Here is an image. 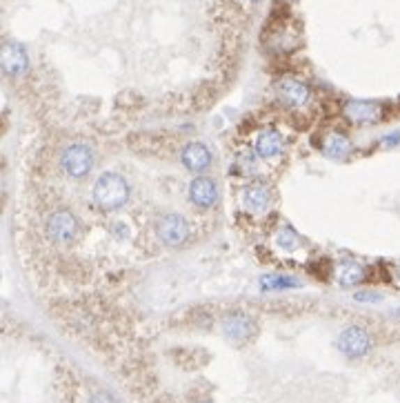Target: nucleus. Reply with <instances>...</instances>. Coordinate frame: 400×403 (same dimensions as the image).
<instances>
[{"mask_svg":"<svg viewBox=\"0 0 400 403\" xmlns=\"http://www.w3.org/2000/svg\"><path fill=\"white\" fill-rule=\"evenodd\" d=\"M93 200L105 212H116L129 200V185L121 174L105 172L93 185Z\"/></svg>","mask_w":400,"mask_h":403,"instance_id":"obj_1","label":"nucleus"},{"mask_svg":"<svg viewBox=\"0 0 400 403\" xmlns=\"http://www.w3.org/2000/svg\"><path fill=\"white\" fill-rule=\"evenodd\" d=\"M63 170L74 176V179H82L91 168H93V152L89 145L74 143L63 152Z\"/></svg>","mask_w":400,"mask_h":403,"instance_id":"obj_2","label":"nucleus"},{"mask_svg":"<svg viewBox=\"0 0 400 403\" xmlns=\"http://www.w3.org/2000/svg\"><path fill=\"white\" fill-rule=\"evenodd\" d=\"M156 232H158V239L164 245L178 247L190 239V223H187L180 214H167L158 221Z\"/></svg>","mask_w":400,"mask_h":403,"instance_id":"obj_3","label":"nucleus"},{"mask_svg":"<svg viewBox=\"0 0 400 403\" xmlns=\"http://www.w3.org/2000/svg\"><path fill=\"white\" fill-rule=\"evenodd\" d=\"M47 234L56 243H72L78 236V221L72 212H54L47 221Z\"/></svg>","mask_w":400,"mask_h":403,"instance_id":"obj_4","label":"nucleus"},{"mask_svg":"<svg viewBox=\"0 0 400 403\" xmlns=\"http://www.w3.org/2000/svg\"><path fill=\"white\" fill-rule=\"evenodd\" d=\"M338 348H340V352H345L347 357L358 359V357H364V354L369 352L371 339H369V335H367V332H364L362 328L351 325V328H347V330L343 332V335H340Z\"/></svg>","mask_w":400,"mask_h":403,"instance_id":"obj_5","label":"nucleus"},{"mask_svg":"<svg viewBox=\"0 0 400 403\" xmlns=\"http://www.w3.org/2000/svg\"><path fill=\"white\" fill-rule=\"evenodd\" d=\"M345 116L351 123L374 125L383 118V105L374 101H349L345 105Z\"/></svg>","mask_w":400,"mask_h":403,"instance_id":"obj_6","label":"nucleus"},{"mask_svg":"<svg viewBox=\"0 0 400 403\" xmlns=\"http://www.w3.org/2000/svg\"><path fill=\"white\" fill-rule=\"evenodd\" d=\"M254 330H256L254 318L243 312H233L222 318V332H225L227 339H231V341H238V343L249 341Z\"/></svg>","mask_w":400,"mask_h":403,"instance_id":"obj_7","label":"nucleus"},{"mask_svg":"<svg viewBox=\"0 0 400 403\" xmlns=\"http://www.w3.org/2000/svg\"><path fill=\"white\" fill-rule=\"evenodd\" d=\"M0 61H3V72L7 76H20L27 72L29 67V58L25 47L18 43H5L3 54H0Z\"/></svg>","mask_w":400,"mask_h":403,"instance_id":"obj_8","label":"nucleus"},{"mask_svg":"<svg viewBox=\"0 0 400 403\" xmlns=\"http://www.w3.org/2000/svg\"><path fill=\"white\" fill-rule=\"evenodd\" d=\"M190 198L196 207L209 210V207H214L218 200V187L214 181L207 179V176H198V179H194L190 185Z\"/></svg>","mask_w":400,"mask_h":403,"instance_id":"obj_9","label":"nucleus"},{"mask_svg":"<svg viewBox=\"0 0 400 403\" xmlns=\"http://www.w3.org/2000/svg\"><path fill=\"white\" fill-rule=\"evenodd\" d=\"M278 96L285 101L287 105H293V108H300L309 101V87L305 82L296 80V78H282L276 85Z\"/></svg>","mask_w":400,"mask_h":403,"instance_id":"obj_10","label":"nucleus"},{"mask_svg":"<svg viewBox=\"0 0 400 403\" xmlns=\"http://www.w3.org/2000/svg\"><path fill=\"white\" fill-rule=\"evenodd\" d=\"M180 159H183V165L190 172H203L209 168V163H211V152L203 143H190V145H185Z\"/></svg>","mask_w":400,"mask_h":403,"instance_id":"obj_11","label":"nucleus"},{"mask_svg":"<svg viewBox=\"0 0 400 403\" xmlns=\"http://www.w3.org/2000/svg\"><path fill=\"white\" fill-rule=\"evenodd\" d=\"M243 205L249 212H265L272 205V192L263 183H254L243 192Z\"/></svg>","mask_w":400,"mask_h":403,"instance_id":"obj_12","label":"nucleus"},{"mask_svg":"<svg viewBox=\"0 0 400 403\" xmlns=\"http://www.w3.org/2000/svg\"><path fill=\"white\" fill-rule=\"evenodd\" d=\"M256 154L265 161L280 156L282 154V136L276 132V129H265L256 140Z\"/></svg>","mask_w":400,"mask_h":403,"instance_id":"obj_13","label":"nucleus"},{"mask_svg":"<svg viewBox=\"0 0 400 403\" xmlns=\"http://www.w3.org/2000/svg\"><path fill=\"white\" fill-rule=\"evenodd\" d=\"M323 152H325V156H327V159L343 161V159L349 156L351 143H349V138L343 136V134H332V136H327L325 145H323Z\"/></svg>","mask_w":400,"mask_h":403,"instance_id":"obj_14","label":"nucleus"},{"mask_svg":"<svg viewBox=\"0 0 400 403\" xmlns=\"http://www.w3.org/2000/svg\"><path fill=\"white\" fill-rule=\"evenodd\" d=\"M336 277L343 286H358V283L364 279V268L358 263H351V261H345V263L338 265Z\"/></svg>","mask_w":400,"mask_h":403,"instance_id":"obj_15","label":"nucleus"},{"mask_svg":"<svg viewBox=\"0 0 400 403\" xmlns=\"http://www.w3.org/2000/svg\"><path fill=\"white\" fill-rule=\"evenodd\" d=\"M261 286H263V290H287V288H296L298 281H296V279H289V277L269 274V277H263Z\"/></svg>","mask_w":400,"mask_h":403,"instance_id":"obj_16","label":"nucleus"},{"mask_svg":"<svg viewBox=\"0 0 400 403\" xmlns=\"http://www.w3.org/2000/svg\"><path fill=\"white\" fill-rule=\"evenodd\" d=\"M278 245L282 247V250H287V252H293V250H298L300 247V241H298V236L293 234L291 230H282V232H278Z\"/></svg>","mask_w":400,"mask_h":403,"instance_id":"obj_17","label":"nucleus"},{"mask_svg":"<svg viewBox=\"0 0 400 403\" xmlns=\"http://www.w3.org/2000/svg\"><path fill=\"white\" fill-rule=\"evenodd\" d=\"M383 296L380 294H374V292H358L356 294V301H371V303H376V301H380Z\"/></svg>","mask_w":400,"mask_h":403,"instance_id":"obj_18","label":"nucleus"},{"mask_svg":"<svg viewBox=\"0 0 400 403\" xmlns=\"http://www.w3.org/2000/svg\"><path fill=\"white\" fill-rule=\"evenodd\" d=\"M89 403H118V401H116L114 397H109L107 393H96V395L91 397Z\"/></svg>","mask_w":400,"mask_h":403,"instance_id":"obj_19","label":"nucleus"},{"mask_svg":"<svg viewBox=\"0 0 400 403\" xmlns=\"http://www.w3.org/2000/svg\"><path fill=\"white\" fill-rule=\"evenodd\" d=\"M383 143L387 145V147H392V145H398L400 143V134H394V136H387Z\"/></svg>","mask_w":400,"mask_h":403,"instance_id":"obj_20","label":"nucleus"},{"mask_svg":"<svg viewBox=\"0 0 400 403\" xmlns=\"http://www.w3.org/2000/svg\"><path fill=\"white\" fill-rule=\"evenodd\" d=\"M396 277L400 279V263H398V270H396Z\"/></svg>","mask_w":400,"mask_h":403,"instance_id":"obj_21","label":"nucleus"},{"mask_svg":"<svg viewBox=\"0 0 400 403\" xmlns=\"http://www.w3.org/2000/svg\"><path fill=\"white\" fill-rule=\"evenodd\" d=\"M252 3H258V0H252Z\"/></svg>","mask_w":400,"mask_h":403,"instance_id":"obj_22","label":"nucleus"},{"mask_svg":"<svg viewBox=\"0 0 400 403\" xmlns=\"http://www.w3.org/2000/svg\"><path fill=\"white\" fill-rule=\"evenodd\" d=\"M205 403H209V401H205Z\"/></svg>","mask_w":400,"mask_h":403,"instance_id":"obj_23","label":"nucleus"}]
</instances>
